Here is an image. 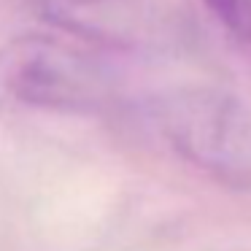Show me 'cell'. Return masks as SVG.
Returning a JSON list of instances; mask_svg holds the SVG:
<instances>
[{
  "label": "cell",
  "mask_w": 251,
  "mask_h": 251,
  "mask_svg": "<svg viewBox=\"0 0 251 251\" xmlns=\"http://www.w3.org/2000/svg\"><path fill=\"white\" fill-rule=\"evenodd\" d=\"M159 132L189 165L251 192V108L219 89H178L154 108Z\"/></svg>",
  "instance_id": "1"
},
{
  "label": "cell",
  "mask_w": 251,
  "mask_h": 251,
  "mask_svg": "<svg viewBox=\"0 0 251 251\" xmlns=\"http://www.w3.org/2000/svg\"><path fill=\"white\" fill-rule=\"evenodd\" d=\"M54 27L111 49H151L170 38V17L154 0H38Z\"/></svg>",
  "instance_id": "3"
},
{
  "label": "cell",
  "mask_w": 251,
  "mask_h": 251,
  "mask_svg": "<svg viewBox=\"0 0 251 251\" xmlns=\"http://www.w3.org/2000/svg\"><path fill=\"white\" fill-rule=\"evenodd\" d=\"M229 38L251 46V0H202Z\"/></svg>",
  "instance_id": "4"
},
{
  "label": "cell",
  "mask_w": 251,
  "mask_h": 251,
  "mask_svg": "<svg viewBox=\"0 0 251 251\" xmlns=\"http://www.w3.org/2000/svg\"><path fill=\"white\" fill-rule=\"evenodd\" d=\"M0 84L27 105L57 111H100L111 100V78L89 54L51 38H22L0 57Z\"/></svg>",
  "instance_id": "2"
}]
</instances>
